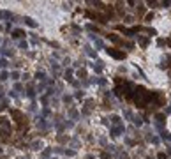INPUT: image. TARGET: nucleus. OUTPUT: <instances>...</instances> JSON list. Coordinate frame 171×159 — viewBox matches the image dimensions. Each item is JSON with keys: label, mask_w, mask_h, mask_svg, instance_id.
I'll use <instances>...</instances> for the list:
<instances>
[{"label": "nucleus", "mask_w": 171, "mask_h": 159, "mask_svg": "<svg viewBox=\"0 0 171 159\" xmlns=\"http://www.w3.org/2000/svg\"><path fill=\"white\" fill-rule=\"evenodd\" d=\"M108 53H109V55L113 57V58H118V60H122V58L125 57V53H124V51H118V50H115V48H109Z\"/></svg>", "instance_id": "nucleus-2"}, {"label": "nucleus", "mask_w": 171, "mask_h": 159, "mask_svg": "<svg viewBox=\"0 0 171 159\" xmlns=\"http://www.w3.org/2000/svg\"><path fill=\"white\" fill-rule=\"evenodd\" d=\"M2 110H4V108H2V106H0V111H2Z\"/></svg>", "instance_id": "nucleus-4"}, {"label": "nucleus", "mask_w": 171, "mask_h": 159, "mask_svg": "<svg viewBox=\"0 0 171 159\" xmlns=\"http://www.w3.org/2000/svg\"><path fill=\"white\" fill-rule=\"evenodd\" d=\"M153 95H155V94L148 92L145 87H136V88H134V97H132V99L136 101V104L139 106V108H145V106L153 99Z\"/></svg>", "instance_id": "nucleus-1"}, {"label": "nucleus", "mask_w": 171, "mask_h": 159, "mask_svg": "<svg viewBox=\"0 0 171 159\" xmlns=\"http://www.w3.org/2000/svg\"><path fill=\"white\" fill-rule=\"evenodd\" d=\"M12 117L16 118V124H18V126H21V124H23V120H25L23 113H19V111H12Z\"/></svg>", "instance_id": "nucleus-3"}]
</instances>
